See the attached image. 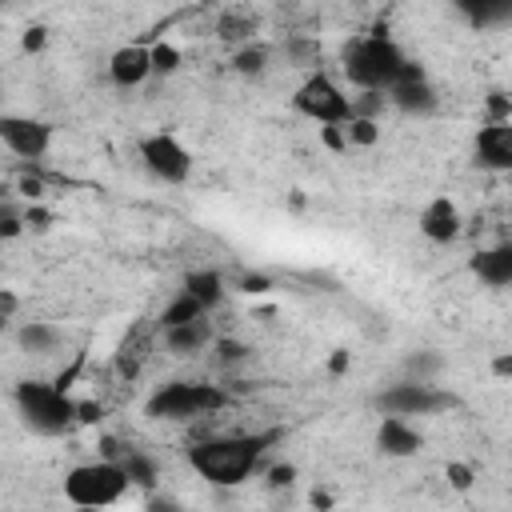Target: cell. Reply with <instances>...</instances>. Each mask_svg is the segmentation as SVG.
<instances>
[{"instance_id":"33","label":"cell","mask_w":512,"mask_h":512,"mask_svg":"<svg viewBox=\"0 0 512 512\" xmlns=\"http://www.w3.org/2000/svg\"><path fill=\"white\" fill-rule=\"evenodd\" d=\"M328 372H332V376L348 372V352H332V356H328Z\"/></svg>"},{"instance_id":"32","label":"cell","mask_w":512,"mask_h":512,"mask_svg":"<svg viewBox=\"0 0 512 512\" xmlns=\"http://www.w3.org/2000/svg\"><path fill=\"white\" fill-rule=\"evenodd\" d=\"M0 224H4V228H0V232H4V240H12V236L20 232V216H16V208H12V204H4V220H0Z\"/></svg>"},{"instance_id":"17","label":"cell","mask_w":512,"mask_h":512,"mask_svg":"<svg viewBox=\"0 0 512 512\" xmlns=\"http://www.w3.org/2000/svg\"><path fill=\"white\" fill-rule=\"evenodd\" d=\"M208 320L200 316V320H188V324H176V328H164V344L176 352V356H192V352H200L204 344H208Z\"/></svg>"},{"instance_id":"1","label":"cell","mask_w":512,"mask_h":512,"mask_svg":"<svg viewBox=\"0 0 512 512\" xmlns=\"http://www.w3.org/2000/svg\"><path fill=\"white\" fill-rule=\"evenodd\" d=\"M280 432H260V436H212L188 448L192 472H200L208 484H240L252 476L256 460L264 456L268 444H276Z\"/></svg>"},{"instance_id":"3","label":"cell","mask_w":512,"mask_h":512,"mask_svg":"<svg viewBox=\"0 0 512 512\" xmlns=\"http://www.w3.org/2000/svg\"><path fill=\"white\" fill-rule=\"evenodd\" d=\"M16 408L24 416V424L40 436H60L76 416V400L60 388V384H40V380H24L16 384Z\"/></svg>"},{"instance_id":"13","label":"cell","mask_w":512,"mask_h":512,"mask_svg":"<svg viewBox=\"0 0 512 512\" xmlns=\"http://www.w3.org/2000/svg\"><path fill=\"white\" fill-rule=\"evenodd\" d=\"M108 76H112V84H120V88L144 84V80L152 76V48H144V44H124V48H116L112 60H108Z\"/></svg>"},{"instance_id":"9","label":"cell","mask_w":512,"mask_h":512,"mask_svg":"<svg viewBox=\"0 0 512 512\" xmlns=\"http://www.w3.org/2000/svg\"><path fill=\"white\" fill-rule=\"evenodd\" d=\"M0 140L8 152H16L20 160H44L52 148V128L44 120L32 116H0Z\"/></svg>"},{"instance_id":"14","label":"cell","mask_w":512,"mask_h":512,"mask_svg":"<svg viewBox=\"0 0 512 512\" xmlns=\"http://www.w3.org/2000/svg\"><path fill=\"white\" fill-rule=\"evenodd\" d=\"M472 276L488 288H512V240L508 244H492V248H480L472 260H468Z\"/></svg>"},{"instance_id":"12","label":"cell","mask_w":512,"mask_h":512,"mask_svg":"<svg viewBox=\"0 0 512 512\" xmlns=\"http://www.w3.org/2000/svg\"><path fill=\"white\" fill-rule=\"evenodd\" d=\"M388 100H392L400 112H432V108H436V92H432V84L424 80V68H416L412 60H408L404 76L388 88Z\"/></svg>"},{"instance_id":"20","label":"cell","mask_w":512,"mask_h":512,"mask_svg":"<svg viewBox=\"0 0 512 512\" xmlns=\"http://www.w3.org/2000/svg\"><path fill=\"white\" fill-rule=\"evenodd\" d=\"M16 340H20V348H28V352H52V348L60 344V332H56L52 324H44V320H32V324H24V328L16 332Z\"/></svg>"},{"instance_id":"2","label":"cell","mask_w":512,"mask_h":512,"mask_svg":"<svg viewBox=\"0 0 512 512\" xmlns=\"http://www.w3.org/2000/svg\"><path fill=\"white\" fill-rule=\"evenodd\" d=\"M340 60H344V76L356 88H376V92H388L408 68L404 52L388 36H360V40L344 44Z\"/></svg>"},{"instance_id":"30","label":"cell","mask_w":512,"mask_h":512,"mask_svg":"<svg viewBox=\"0 0 512 512\" xmlns=\"http://www.w3.org/2000/svg\"><path fill=\"white\" fill-rule=\"evenodd\" d=\"M492 376L512 380V352H496V356H492Z\"/></svg>"},{"instance_id":"29","label":"cell","mask_w":512,"mask_h":512,"mask_svg":"<svg viewBox=\"0 0 512 512\" xmlns=\"http://www.w3.org/2000/svg\"><path fill=\"white\" fill-rule=\"evenodd\" d=\"M292 480H296V468H292V464L268 468V484H272V488H284V484H292Z\"/></svg>"},{"instance_id":"35","label":"cell","mask_w":512,"mask_h":512,"mask_svg":"<svg viewBox=\"0 0 512 512\" xmlns=\"http://www.w3.org/2000/svg\"><path fill=\"white\" fill-rule=\"evenodd\" d=\"M20 192H24V196H28V200H36V196H40V192H44V184H40V180H32V176H28V180H20Z\"/></svg>"},{"instance_id":"5","label":"cell","mask_w":512,"mask_h":512,"mask_svg":"<svg viewBox=\"0 0 512 512\" xmlns=\"http://www.w3.org/2000/svg\"><path fill=\"white\" fill-rule=\"evenodd\" d=\"M228 404V392L220 384H196V380H172L152 392L148 416L156 420H192V416H212Z\"/></svg>"},{"instance_id":"16","label":"cell","mask_w":512,"mask_h":512,"mask_svg":"<svg viewBox=\"0 0 512 512\" xmlns=\"http://www.w3.org/2000/svg\"><path fill=\"white\" fill-rule=\"evenodd\" d=\"M472 28H496L512 20V0H452Z\"/></svg>"},{"instance_id":"27","label":"cell","mask_w":512,"mask_h":512,"mask_svg":"<svg viewBox=\"0 0 512 512\" xmlns=\"http://www.w3.org/2000/svg\"><path fill=\"white\" fill-rule=\"evenodd\" d=\"M484 108H488V120H512V96L508 92H492Z\"/></svg>"},{"instance_id":"7","label":"cell","mask_w":512,"mask_h":512,"mask_svg":"<svg viewBox=\"0 0 512 512\" xmlns=\"http://www.w3.org/2000/svg\"><path fill=\"white\" fill-rule=\"evenodd\" d=\"M376 404H380L384 416H436V412L452 408L456 396L436 388V384H428V380H404V384L384 388L376 396Z\"/></svg>"},{"instance_id":"6","label":"cell","mask_w":512,"mask_h":512,"mask_svg":"<svg viewBox=\"0 0 512 512\" xmlns=\"http://www.w3.org/2000/svg\"><path fill=\"white\" fill-rule=\"evenodd\" d=\"M292 108L316 124H344L352 120V96H344V88L324 76V72H312L296 92H292Z\"/></svg>"},{"instance_id":"22","label":"cell","mask_w":512,"mask_h":512,"mask_svg":"<svg viewBox=\"0 0 512 512\" xmlns=\"http://www.w3.org/2000/svg\"><path fill=\"white\" fill-rule=\"evenodd\" d=\"M264 64H268V48H264V44H244V48L232 56V68H236L240 76H260Z\"/></svg>"},{"instance_id":"19","label":"cell","mask_w":512,"mask_h":512,"mask_svg":"<svg viewBox=\"0 0 512 512\" xmlns=\"http://www.w3.org/2000/svg\"><path fill=\"white\" fill-rule=\"evenodd\" d=\"M208 308L192 296V292H184L180 288V296L176 300H168V308L160 312V328H176V324H188V320H200Z\"/></svg>"},{"instance_id":"28","label":"cell","mask_w":512,"mask_h":512,"mask_svg":"<svg viewBox=\"0 0 512 512\" xmlns=\"http://www.w3.org/2000/svg\"><path fill=\"white\" fill-rule=\"evenodd\" d=\"M444 476H448V484H452V488H460V492H468V488H472V480H476V476H472V468H468V464H460V460H452V464L444 468Z\"/></svg>"},{"instance_id":"15","label":"cell","mask_w":512,"mask_h":512,"mask_svg":"<svg viewBox=\"0 0 512 512\" xmlns=\"http://www.w3.org/2000/svg\"><path fill=\"white\" fill-rule=\"evenodd\" d=\"M376 444H380L384 456H412V452H420L424 440L404 416H384L380 428H376Z\"/></svg>"},{"instance_id":"26","label":"cell","mask_w":512,"mask_h":512,"mask_svg":"<svg viewBox=\"0 0 512 512\" xmlns=\"http://www.w3.org/2000/svg\"><path fill=\"white\" fill-rule=\"evenodd\" d=\"M244 356H248V348H244L240 340H232V336H228V340H216V360H220V364H240Z\"/></svg>"},{"instance_id":"10","label":"cell","mask_w":512,"mask_h":512,"mask_svg":"<svg viewBox=\"0 0 512 512\" xmlns=\"http://www.w3.org/2000/svg\"><path fill=\"white\" fill-rule=\"evenodd\" d=\"M476 164L492 172L512 168V120H484L476 132Z\"/></svg>"},{"instance_id":"36","label":"cell","mask_w":512,"mask_h":512,"mask_svg":"<svg viewBox=\"0 0 512 512\" xmlns=\"http://www.w3.org/2000/svg\"><path fill=\"white\" fill-rule=\"evenodd\" d=\"M0 312H4V320H12V312H16V296L8 288L0 292Z\"/></svg>"},{"instance_id":"18","label":"cell","mask_w":512,"mask_h":512,"mask_svg":"<svg viewBox=\"0 0 512 512\" xmlns=\"http://www.w3.org/2000/svg\"><path fill=\"white\" fill-rule=\"evenodd\" d=\"M184 292H192L204 308H216V304H220V296H224V280H220V272H216V268H200V272H188Z\"/></svg>"},{"instance_id":"8","label":"cell","mask_w":512,"mask_h":512,"mask_svg":"<svg viewBox=\"0 0 512 512\" xmlns=\"http://www.w3.org/2000/svg\"><path fill=\"white\" fill-rule=\"evenodd\" d=\"M140 160L144 168L164 180V184H184L192 172V152L172 136V132H152L140 140Z\"/></svg>"},{"instance_id":"24","label":"cell","mask_w":512,"mask_h":512,"mask_svg":"<svg viewBox=\"0 0 512 512\" xmlns=\"http://www.w3.org/2000/svg\"><path fill=\"white\" fill-rule=\"evenodd\" d=\"M180 68V48L176 44H152V72H160V76H168V72H176Z\"/></svg>"},{"instance_id":"31","label":"cell","mask_w":512,"mask_h":512,"mask_svg":"<svg viewBox=\"0 0 512 512\" xmlns=\"http://www.w3.org/2000/svg\"><path fill=\"white\" fill-rule=\"evenodd\" d=\"M44 40H48V32H44L40 24H36V28H28V32H24V52H40V48H44Z\"/></svg>"},{"instance_id":"4","label":"cell","mask_w":512,"mask_h":512,"mask_svg":"<svg viewBox=\"0 0 512 512\" xmlns=\"http://www.w3.org/2000/svg\"><path fill=\"white\" fill-rule=\"evenodd\" d=\"M128 468L120 460H96V464H80L64 476V500L76 508H108L128 492Z\"/></svg>"},{"instance_id":"37","label":"cell","mask_w":512,"mask_h":512,"mask_svg":"<svg viewBox=\"0 0 512 512\" xmlns=\"http://www.w3.org/2000/svg\"><path fill=\"white\" fill-rule=\"evenodd\" d=\"M76 416L92 424V420H100V404H76Z\"/></svg>"},{"instance_id":"25","label":"cell","mask_w":512,"mask_h":512,"mask_svg":"<svg viewBox=\"0 0 512 512\" xmlns=\"http://www.w3.org/2000/svg\"><path fill=\"white\" fill-rule=\"evenodd\" d=\"M320 140H324V148H332V152H348V148H352L344 124H320Z\"/></svg>"},{"instance_id":"23","label":"cell","mask_w":512,"mask_h":512,"mask_svg":"<svg viewBox=\"0 0 512 512\" xmlns=\"http://www.w3.org/2000/svg\"><path fill=\"white\" fill-rule=\"evenodd\" d=\"M120 464L128 468V480H132V484H144V488L156 484V464H152L148 456H140V452H124Z\"/></svg>"},{"instance_id":"11","label":"cell","mask_w":512,"mask_h":512,"mask_svg":"<svg viewBox=\"0 0 512 512\" xmlns=\"http://www.w3.org/2000/svg\"><path fill=\"white\" fill-rule=\"evenodd\" d=\"M416 228H420L432 244H452V240L464 232V216H460L456 200L436 196V200H428V204H424V212H420Z\"/></svg>"},{"instance_id":"21","label":"cell","mask_w":512,"mask_h":512,"mask_svg":"<svg viewBox=\"0 0 512 512\" xmlns=\"http://www.w3.org/2000/svg\"><path fill=\"white\" fill-rule=\"evenodd\" d=\"M344 132H348V144H352V148H368V144L380 140L376 116H352V120H344Z\"/></svg>"},{"instance_id":"34","label":"cell","mask_w":512,"mask_h":512,"mask_svg":"<svg viewBox=\"0 0 512 512\" xmlns=\"http://www.w3.org/2000/svg\"><path fill=\"white\" fill-rule=\"evenodd\" d=\"M268 276H244V292H268Z\"/></svg>"}]
</instances>
